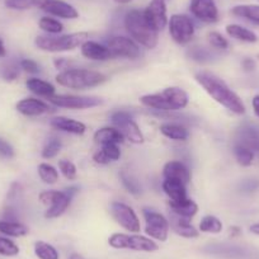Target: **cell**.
I'll use <instances>...</instances> for the list:
<instances>
[{
  "instance_id": "obj_1",
  "label": "cell",
  "mask_w": 259,
  "mask_h": 259,
  "mask_svg": "<svg viewBox=\"0 0 259 259\" xmlns=\"http://www.w3.org/2000/svg\"><path fill=\"white\" fill-rule=\"evenodd\" d=\"M196 80L218 103L225 107L226 109L235 114L245 113V106L240 97L235 92L231 91L228 84L221 80L215 74L208 73V71H201V73L196 74Z\"/></svg>"
},
{
  "instance_id": "obj_2",
  "label": "cell",
  "mask_w": 259,
  "mask_h": 259,
  "mask_svg": "<svg viewBox=\"0 0 259 259\" xmlns=\"http://www.w3.org/2000/svg\"><path fill=\"white\" fill-rule=\"evenodd\" d=\"M140 102L145 107L155 109V111L174 112L186 108L188 104V96L182 88L170 87V88L164 89L161 93L143 96Z\"/></svg>"
},
{
  "instance_id": "obj_3",
  "label": "cell",
  "mask_w": 259,
  "mask_h": 259,
  "mask_svg": "<svg viewBox=\"0 0 259 259\" xmlns=\"http://www.w3.org/2000/svg\"><path fill=\"white\" fill-rule=\"evenodd\" d=\"M124 27L131 38L145 49L153 50L158 45V32L149 26L144 17V12L136 11V9L130 11L124 17Z\"/></svg>"
},
{
  "instance_id": "obj_4",
  "label": "cell",
  "mask_w": 259,
  "mask_h": 259,
  "mask_svg": "<svg viewBox=\"0 0 259 259\" xmlns=\"http://www.w3.org/2000/svg\"><path fill=\"white\" fill-rule=\"evenodd\" d=\"M107 80V76L99 71L89 69H68L56 75V81L69 89H88L98 87Z\"/></svg>"
},
{
  "instance_id": "obj_5",
  "label": "cell",
  "mask_w": 259,
  "mask_h": 259,
  "mask_svg": "<svg viewBox=\"0 0 259 259\" xmlns=\"http://www.w3.org/2000/svg\"><path fill=\"white\" fill-rule=\"evenodd\" d=\"M88 41L87 32L64 34V36H38L36 38V46L42 51L64 52L71 51Z\"/></svg>"
},
{
  "instance_id": "obj_6",
  "label": "cell",
  "mask_w": 259,
  "mask_h": 259,
  "mask_svg": "<svg viewBox=\"0 0 259 259\" xmlns=\"http://www.w3.org/2000/svg\"><path fill=\"white\" fill-rule=\"evenodd\" d=\"M108 243L114 249H130L135 251H156L159 249L158 244L143 235H128V234L116 233L109 236Z\"/></svg>"
},
{
  "instance_id": "obj_7",
  "label": "cell",
  "mask_w": 259,
  "mask_h": 259,
  "mask_svg": "<svg viewBox=\"0 0 259 259\" xmlns=\"http://www.w3.org/2000/svg\"><path fill=\"white\" fill-rule=\"evenodd\" d=\"M112 122L121 131L123 138H126L130 143L133 144H143L144 135L140 131V127L136 124V122L133 119V116L128 112L118 111L114 112L111 116Z\"/></svg>"
},
{
  "instance_id": "obj_8",
  "label": "cell",
  "mask_w": 259,
  "mask_h": 259,
  "mask_svg": "<svg viewBox=\"0 0 259 259\" xmlns=\"http://www.w3.org/2000/svg\"><path fill=\"white\" fill-rule=\"evenodd\" d=\"M169 33L177 44L187 45L194 36L193 22L184 14H174L169 21Z\"/></svg>"
},
{
  "instance_id": "obj_9",
  "label": "cell",
  "mask_w": 259,
  "mask_h": 259,
  "mask_svg": "<svg viewBox=\"0 0 259 259\" xmlns=\"http://www.w3.org/2000/svg\"><path fill=\"white\" fill-rule=\"evenodd\" d=\"M143 215L146 221L145 233L155 240L165 241L168 239L169 221L161 213L149 208H144Z\"/></svg>"
},
{
  "instance_id": "obj_10",
  "label": "cell",
  "mask_w": 259,
  "mask_h": 259,
  "mask_svg": "<svg viewBox=\"0 0 259 259\" xmlns=\"http://www.w3.org/2000/svg\"><path fill=\"white\" fill-rule=\"evenodd\" d=\"M106 46L108 47L112 57H124V59L135 60L141 56L140 46L133 38H128V37H111L107 41Z\"/></svg>"
},
{
  "instance_id": "obj_11",
  "label": "cell",
  "mask_w": 259,
  "mask_h": 259,
  "mask_svg": "<svg viewBox=\"0 0 259 259\" xmlns=\"http://www.w3.org/2000/svg\"><path fill=\"white\" fill-rule=\"evenodd\" d=\"M52 104L61 108L69 109H87L93 107L101 106L102 99L98 97H85V96H71V94H60L52 96L49 98Z\"/></svg>"
},
{
  "instance_id": "obj_12",
  "label": "cell",
  "mask_w": 259,
  "mask_h": 259,
  "mask_svg": "<svg viewBox=\"0 0 259 259\" xmlns=\"http://www.w3.org/2000/svg\"><path fill=\"white\" fill-rule=\"evenodd\" d=\"M111 213L117 224L130 233H139L141 229L140 220L135 211L122 202H113L111 205Z\"/></svg>"
},
{
  "instance_id": "obj_13",
  "label": "cell",
  "mask_w": 259,
  "mask_h": 259,
  "mask_svg": "<svg viewBox=\"0 0 259 259\" xmlns=\"http://www.w3.org/2000/svg\"><path fill=\"white\" fill-rule=\"evenodd\" d=\"M33 7L59 18L75 19L79 17L78 11L64 0H33Z\"/></svg>"
},
{
  "instance_id": "obj_14",
  "label": "cell",
  "mask_w": 259,
  "mask_h": 259,
  "mask_svg": "<svg viewBox=\"0 0 259 259\" xmlns=\"http://www.w3.org/2000/svg\"><path fill=\"white\" fill-rule=\"evenodd\" d=\"M144 17L149 26L156 32L164 29V27L168 23L165 0H151L150 4L144 11Z\"/></svg>"
},
{
  "instance_id": "obj_15",
  "label": "cell",
  "mask_w": 259,
  "mask_h": 259,
  "mask_svg": "<svg viewBox=\"0 0 259 259\" xmlns=\"http://www.w3.org/2000/svg\"><path fill=\"white\" fill-rule=\"evenodd\" d=\"M191 13L205 23H216L219 21V9L215 0H191Z\"/></svg>"
},
{
  "instance_id": "obj_16",
  "label": "cell",
  "mask_w": 259,
  "mask_h": 259,
  "mask_svg": "<svg viewBox=\"0 0 259 259\" xmlns=\"http://www.w3.org/2000/svg\"><path fill=\"white\" fill-rule=\"evenodd\" d=\"M238 139L239 145H243L245 148L250 149L254 154H259V128L251 124H244L238 130Z\"/></svg>"
},
{
  "instance_id": "obj_17",
  "label": "cell",
  "mask_w": 259,
  "mask_h": 259,
  "mask_svg": "<svg viewBox=\"0 0 259 259\" xmlns=\"http://www.w3.org/2000/svg\"><path fill=\"white\" fill-rule=\"evenodd\" d=\"M203 251L212 255L224 256V258L243 259L249 255V251L245 248L239 245H226V244H213L203 249Z\"/></svg>"
},
{
  "instance_id": "obj_18",
  "label": "cell",
  "mask_w": 259,
  "mask_h": 259,
  "mask_svg": "<svg viewBox=\"0 0 259 259\" xmlns=\"http://www.w3.org/2000/svg\"><path fill=\"white\" fill-rule=\"evenodd\" d=\"M78 187H69V188L65 189L62 197L60 198V200H57L54 205H51L47 208V211L45 212V218L56 219L59 218V216H61L65 211L68 210V207L71 203V200H73L74 196L78 193Z\"/></svg>"
},
{
  "instance_id": "obj_19",
  "label": "cell",
  "mask_w": 259,
  "mask_h": 259,
  "mask_svg": "<svg viewBox=\"0 0 259 259\" xmlns=\"http://www.w3.org/2000/svg\"><path fill=\"white\" fill-rule=\"evenodd\" d=\"M17 111L23 116L34 117L51 112V107L36 98H24L17 103Z\"/></svg>"
},
{
  "instance_id": "obj_20",
  "label": "cell",
  "mask_w": 259,
  "mask_h": 259,
  "mask_svg": "<svg viewBox=\"0 0 259 259\" xmlns=\"http://www.w3.org/2000/svg\"><path fill=\"white\" fill-rule=\"evenodd\" d=\"M81 55L85 59L93 60V61H107L109 59H113L112 54L109 52L108 47L104 45L98 44L94 41H85L80 46Z\"/></svg>"
},
{
  "instance_id": "obj_21",
  "label": "cell",
  "mask_w": 259,
  "mask_h": 259,
  "mask_svg": "<svg viewBox=\"0 0 259 259\" xmlns=\"http://www.w3.org/2000/svg\"><path fill=\"white\" fill-rule=\"evenodd\" d=\"M169 216H170V226L174 230V233L187 239L197 238L200 231H197V229L194 228L193 225H191V220L189 219L176 215L171 211L169 212Z\"/></svg>"
},
{
  "instance_id": "obj_22",
  "label": "cell",
  "mask_w": 259,
  "mask_h": 259,
  "mask_svg": "<svg viewBox=\"0 0 259 259\" xmlns=\"http://www.w3.org/2000/svg\"><path fill=\"white\" fill-rule=\"evenodd\" d=\"M163 174L165 178H171V179H178L182 183L187 184L191 182V170L188 169V166L184 165L182 161H168L165 164L163 169Z\"/></svg>"
},
{
  "instance_id": "obj_23",
  "label": "cell",
  "mask_w": 259,
  "mask_h": 259,
  "mask_svg": "<svg viewBox=\"0 0 259 259\" xmlns=\"http://www.w3.org/2000/svg\"><path fill=\"white\" fill-rule=\"evenodd\" d=\"M55 130H59L62 133L74 134V135H83L85 133L87 126L83 122L75 121V119L68 118V117H55L50 122Z\"/></svg>"
},
{
  "instance_id": "obj_24",
  "label": "cell",
  "mask_w": 259,
  "mask_h": 259,
  "mask_svg": "<svg viewBox=\"0 0 259 259\" xmlns=\"http://www.w3.org/2000/svg\"><path fill=\"white\" fill-rule=\"evenodd\" d=\"M163 191L173 202H182V201L188 198L187 197L186 184L182 183L178 179L165 178V181L163 182Z\"/></svg>"
},
{
  "instance_id": "obj_25",
  "label": "cell",
  "mask_w": 259,
  "mask_h": 259,
  "mask_svg": "<svg viewBox=\"0 0 259 259\" xmlns=\"http://www.w3.org/2000/svg\"><path fill=\"white\" fill-rule=\"evenodd\" d=\"M160 133L165 138L176 141H186L189 138V131L184 124L177 122H168L160 124Z\"/></svg>"
},
{
  "instance_id": "obj_26",
  "label": "cell",
  "mask_w": 259,
  "mask_h": 259,
  "mask_svg": "<svg viewBox=\"0 0 259 259\" xmlns=\"http://www.w3.org/2000/svg\"><path fill=\"white\" fill-rule=\"evenodd\" d=\"M123 135L118 128L114 127H103L96 131L94 134V141L101 145L104 144H121L123 143Z\"/></svg>"
},
{
  "instance_id": "obj_27",
  "label": "cell",
  "mask_w": 259,
  "mask_h": 259,
  "mask_svg": "<svg viewBox=\"0 0 259 259\" xmlns=\"http://www.w3.org/2000/svg\"><path fill=\"white\" fill-rule=\"evenodd\" d=\"M169 207L170 211L176 215L182 216V218H186L191 220L198 211L197 203L192 201L191 198H187V200L182 201V202H173V201H169Z\"/></svg>"
},
{
  "instance_id": "obj_28",
  "label": "cell",
  "mask_w": 259,
  "mask_h": 259,
  "mask_svg": "<svg viewBox=\"0 0 259 259\" xmlns=\"http://www.w3.org/2000/svg\"><path fill=\"white\" fill-rule=\"evenodd\" d=\"M26 85L32 93L37 94V96L46 97V98H51L52 96H55V87L51 83H49V81L32 78L27 80Z\"/></svg>"
},
{
  "instance_id": "obj_29",
  "label": "cell",
  "mask_w": 259,
  "mask_h": 259,
  "mask_svg": "<svg viewBox=\"0 0 259 259\" xmlns=\"http://www.w3.org/2000/svg\"><path fill=\"white\" fill-rule=\"evenodd\" d=\"M226 33L233 37V38L239 39L241 42H248V44H254L258 39V37L253 31L245 28V27L239 26V24H229V26H226Z\"/></svg>"
},
{
  "instance_id": "obj_30",
  "label": "cell",
  "mask_w": 259,
  "mask_h": 259,
  "mask_svg": "<svg viewBox=\"0 0 259 259\" xmlns=\"http://www.w3.org/2000/svg\"><path fill=\"white\" fill-rule=\"evenodd\" d=\"M231 13L239 18H244L259 26V6H236L231 9Z\"/></svg>"
},
{
  "instance_id": "obj_31",
  "label": "cell",
  "mask_w": 259,
  "mask_h": 259,
  "mask_svg": "<svg viewBox=\"0 0 259 259\" xmlns=\"http://www.w3.org/2000/svg\"><path fill=\"white\" fill-rule=\"evenodd\" d=\"M0 233H3L4 235L19 238V236H24L28 234V228L17 221L2 220L0 221Z\"/></svg>"
},
{
  "instance_id": "obj_32",
  "label": "cell",
  "mask_w": 259,
  "mask_h": 259,
  "mask_svg": "<svg viewBox=\"0 0 259 259\" xmlns=\"http://www.w3.org/2000/svg\"><path fill=\"white\" fill-rule=\"evenodd\" d=\"M34 253L39 259H59V251L46 241H36L34 243Z\"/></svg>"
},
{
  "instance_id": "obj_33",
  "label": "cell",
  "mask_w": 259,
  "mask_h": 259,
  "mask_svg": "<svg viewBox=\"0 0 259 259\" xmlns=\"http://www.w3.org/2000/svg\"><path fill=\"white\" fill-rule=\"evenodd\" d=\"M200 231L208 234H219L223 231V223L212 215H207L201 220Z\"/></svg>"
},
{
  "instance_id": "obj_34",
  "label": "cell",
  "mask_w": 259,
  "mask_h": 259,
  "mask_svg": "<svg viewBox=\"0 0 259 259\" xmlns=\"http://www.w3.org/2000/svg\"><path fill=\"white\" fill-rule=\"evenodd\" d=\"M38 176L41 181L46 184H55L59 181V171L56 168L47 163H42L38 165Z\"/></svg>"
},
{
  "instance_id": "obj_35",
  "label": "cell",
  "mask_w": 259,
  "mask_h": 259,
  "mask_svg": "<svg viewBox=\"0 0 259 259\" xmlns=\"http://www.w3.org/2000/svg\"><path fill=\"white\" fill-rule=\"evenodd\" d=\"M234 155H235L236 160L241 166H249L254 160L253 151L250 149L245 148V146L239 145V144H236L235 148H234Z\"/></svg>"
},
{
  "instance_id": "obj_36",
  "label": "cell",
  "mask_w": 259,
  "mask_h": 259,
  "mask_svg": "<svg viewBox=\"0 0 259 259\" xmlns=\"http://www.w3.org/2000/svg\"><path fill=\"white\" fill-rule=\"evenodd\" d=\"M38 26L42 31L47 32L50 34H57L60 32H62L64 26H62L61 22L56 21L54 18H50V17H42L38 22Z\"/></svg>"
},
{
  "instance_id": "obj_37",
  "label": "cell",
  "mask_w": 259,
  "mask_h": 259,
  "mask_svg": "<svg viewBox=\"0 0 259 259\" xmlns=\"http://www.w3.org/2000/svg\"><path fill=\"white\" fill-rule=\"evenodd\" d=\"M187 55L192 60H194V61L202 62V64L212 61L213 59V55L207 49H205V47H192V49L188 50Z\"/></svg>"
},
{
  "instance_id": "obj_38",
  "label": "cell",
  "mask_w": 259,
  "mask_h": 259,
  "mask_svg": "<svg viewBox=\"0 0 259 259\" xmlns=\"http://www.w3.org/2000/svg\"><path fill=\"white\" fill-rule=\"evenodd\" d=\"M0 75H2V78L8 81L16 80L19 76V65L13 61L6 62L2 66V69H0Z\"/></svg>"
},
{
  "instance_id": "obj_39",
  "label": "cell",
  "mask_w": 259,
  "mask_h": 259,
  "mask_svg": "<svg viewBox=\"0 0 259 259\" xmlns=\"http://www.w3.org/2000/svg\"><path fill=\"white\" fill-rule=\"evenodd\" d=\"M19 254V248L16 243L9 239L0 236V255L16 256Z\"/></svg>"
},
{
  "instance_id": "obj_40",
  "label": "cell",
  "mask_w": 259,
  "mask_h": 259,
  "mask_svg": "<svg viewBox=\"0 0 259 259\" xmlns=\"http://www.w3.org/2000/svg\"><path fill=\"white\" fill-rule=\"evenodd\" d=\"M119 177H121L122 184H123L124 188H126L130 193L134 194V196H139V194L141 193V187L135 178H133L131 176L126 174L124 171H122V173L119 174Z\"/></svg>"
},
{
  "instance_id": "obj_41",
  "label": "cell",
  "mask_w": 259,
  "mask_h": 259,
  "mask_svg": "<svg viewBox=\"0 0 259 259\" xmlns=\"http://www.w3.org/2000/svg\"><path fill=\"white\" fill-rule=\"evenodd\" d=\"M60 149H61V143L60 140H57L56 138L50 139L49 141L45 145L44 150H42V158L45 159H52L60 153Z\"/></svg>"
},
{
  "instance_id": "obj_42",
  "label": "cell",
  "mask_w": 259,
  "mask_h": 259,
  "mask_svg": "<svg viewBox=\"0 0 259 259\" xmlns=\"http://www.w3.org/2000/svg\"><path fill=\"white\" fill-rule=\"evenodd\" d=\"M59 169L62 173V176L65 177L69 181H74L76 178V166L74 165V163L69 160H59Z\"/></svg>"
},
{
  "instance_id": "obj_43",
  "label": "cell",
  "mask_w": 259,
  "mask_h": 259,
  "mask_svg": "<svg viewBox=\"0 0 259 259\" xmlns=\"http://www.w3.org/2000/svg\"><path fill=\"white\" fill-rule=\"evenodd\" d=\"M62 194H64V191H44L39 193L38 198L44 205L51 206L62 197Z\"/></svg>"
},
{
  "instance_id": "obj_44",
  "label": "cell",
  "mask_w": 259,
  "mask_h": 259,
  "mask_svg": "<svg viewBox=\"0 0 259 259\" xmlns=\"http://www.w3.org/2000/svg\"><path fill=\"white\" fill-rule=\"evenodd\" d=\"M208 41H210L211 46L216 50H226L229 47L228 39L219 32H210L208 33Z\"/></svg>"
},
{
  "instance_id": "obj_45",
  "label": "cell",
  "mask_w": 259,
  "mask_h": 259,
  "mask_svg": "<svg viewBox=\"0 0 259 259\" xmlns=\"http://www.w3.org/2000/svg\"><path fill=\"white\" fill-rule=\"evenodd\" d=\"M102 150L111 161H116L121 158V150L118 148V144H104L102 145Z\"/></svg>"
},
{
  "instance_id": "obj_46",
  "label": "cell",
  "mask_w": 259,
  "mask_h": 259,
  "mask_svg": "<svg viewBox=\"0 0 259 259\" xmlns=\"http://www.w3.org/2000/svg\"><path fill=\"white\" fill-rule=\"evenodd\" d=\"M6 7L16 11H24L33 7V0H6Z\"/></svg>"
},
{
  "instance_id": "obj_47",
  "label": "cell",
  "mask_w": 259,
  "mask_h": 259,
  "mask_svg": "<svg viewBox=\"0 0 259 259\" xmlns=\"http://www.w3.org/2000/svg\"><path fill=\"white\" fill-rule=\"evenodd\" d=\"M21 68L23 69L24 71H27V73L29 74H38L39 73V65L37 64L36 61H33V60L31 59H23L21 61Z\"/></svg>"
},
{
  "instance_id": "obj_48",
  "label": "cell",
  "mask_w": 259,
  "mask_h": 259,
  "mask_svg": "<svg viewBox=\"0 0 259 259\" xmlns=\"http://www.w3.org/2000/svg\"><path fill=\"white\" fill-rule=\"evenodd\" d=\"M0 156L6 159H11L14 156V149L13 146L9 143H7L6 140L0 138Z\"/></svg>"
},
{
  "instance_id": "obj_49",
  "label": "cell",
  "mask_w": 259,
  "mask_h": 259,
  "mask_svg": "<svg viewBox=\"0 0 259 259\" xmlns=\"http://www.w3.org/2000/svg\"><path fill=\"white\" fill-rule=\"evenodd\" d=\"M93 160L96 161L97 164H101V165H106V164H109V161H111L108 158H107V155L104 154V151L102 150V149L94 153Z\"/></svg>"
},
{
  "instance_id": "obj_50",
  "label": "cell",
  "mask_w": 259,
  "mask_h": 259,
  "mask_svg": "<svg viewBox=\"0 0 259 259\" xmlns=\"http://www.w3.org/2000/svg\"><path fill=\"white\" fill-rule=\"evenodd\" d=\"M54 64H55V66H56V69L62 70V69H68V66L70 62H69L68 59H64V57H62V59H55Z\"/></svg>"
},
{
  "instance_id": "obj_51",
  "label": "cell",
  "mask_w": 259,
  "mask_h": 259,
  "mask_svg": "<svg viewBox=\"0 0 259 259\" xmlns=\"http://www.w3.org/2000/svg\"><path fill=\"white\" fill-rule=\"evenodd\" d=\"M241 66H243L244 70L251 71L255 69V62H254V60L251 59H244L243 62H241Z\"/></svg>"
},
{
  "instance_id": "obj_52",
  "label": "cell",
  "mask_w": 259,
  "mask_h": 259,
  "mask_svg": "<svg viewBox=\"0 0 259 259\" xmlns=\"http://www.w3.org/2000/svg\"><path fill=\"white\" fill-rule=\"evenodd\" d=\"M258 186H259V182L248 181L245 184H244V189H246V191H254Z\"/></svg>"
},
{
  "instance_id": "obj_53",
  "label": "cell",
  "mask_w": 259,
  "mask_h": 259,
  "mask_svg": "<svg viewBox=\"0 0 259 259\" xmlns=\"http://www.w3.org/2000/svg\"><path fill=\"white\" fill-rule=\"evenodd\" d=\"M251 104H253V109H254V113L256 114V116L259 117V96H255L253 98V102H251Z\"/></svg>"
},
{
  "instance_id": "obj_54",
  "label": "cell",
  "mask_w": 259,
  "mask_h": 259,
  "mask_svg": "<svg viewBox=\"0 0 259 259\" xmlns=\"http://www.w3.org/2000/svg\"><path fill=\"white\" fill-rule=\"evenodd\" d=\"M249 230H250V233L255 234V235H259V223L253 224V225L250 226V229H249Z\"/></svg>"
},
{
  "instance_id": "obj_55",
  "label": "cell",
  "mask_w": 259,
  "mask_h": 259,
  "mask_svg": "<svg viewBox=\"0 0 259 259\" xmlns=\"http://www.w3.org/2000/svg\"><path fill=\"white\" fill-rule=\"evenodd\" d=\"M7 55V51H6V46H4V42L3 39L0 38V57H4Z\"/></svg>"
},
{
  "instance_id": "obj_56",
  "label": "cell",
  "mask_w": 259,
  "mask_h": 259,
  "mask_svg": "<svg viewBox=\"0 0 259 259\" xmlns=\"http://www.w3.org/2000/svg\"><path fill=\"white\" fill-rule=\"evenodd\" d=\"M230 231H231V235H233V236L240 234V229H239V228H231Z\"/></svg>"
},
{
  "instance_id": "obj_57",
  "label": "cell",
  "mask_w": 259,
  "mask_h": 259,
  "mask_svg": "<svg viewBox=\"0 0 259 259\" xmlns=\"http://www.w3.org/2000/svg\"><path fill=\"white\" fill-rule=\"evenodd\" d=\"M69 259H84V258H83V256L80 255V254L74 253V254H71L70 256H69Z\"/></svg>"
},
{
  "instance_id": "obj_58",
  "label": "cell",
  "mask_w": 259,
  "mask_h": 259,
  "mask_svg": "<svg viewBox=\"0 0 259 259\" xmlns=\"http://www.w3.org/2000/svg\"><path fill=\"white\" fill-rule=\"evenodd\" d=\"M114 2L118 4H127V3H130V2H133V0H114Z\"/></svg>"
},
{
  "instance_id": "obj_59",
  "label": "cell",
  "mask_w": 259,
  "mask_h": 259,
  "mask_svg": "<svg viewBox=\"0 0 259 259\" xmlns=\"http://www.w3.org/2000/svg\"><path fill=\"white\" fill-rule=\"evenodd\" d=\"M258 59H259V55H258Z\"/></svg>"
}]
</instances>
